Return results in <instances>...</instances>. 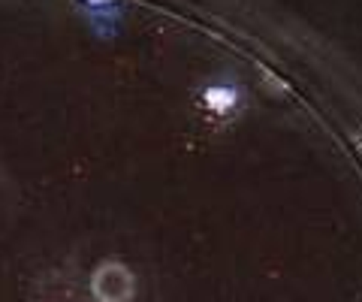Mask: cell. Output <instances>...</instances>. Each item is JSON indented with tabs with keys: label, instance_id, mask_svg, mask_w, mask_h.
Instances as JSON below:
<instances>
[{
	"label": "cell",
	"instance_id": "cell-2",
	"mask_svg": "<svg viewBox=\"0 0 362 302\" xmlns=\"http://www.w3.org/2000/svg\"><path fill=\"white\" fill-rule=\"evenodd\" d=\"M206 103L214 109V112H226L233 106V94L226 88H209L206 91Z\"/></svg>",
	"mask_w": 362,
	"mask_h": 302
},
{
	"label": "cell",
	"instance_id": "cell-1",
	"mask_svg": "<svg viewBox=\"0 0 362 302\" xmlns=\"http://www.w3.org/2000/svg\"><path fill=\"white\" fill-rule=\"evenodd\" d=\"M90 302H136L139 296V278L124 260L106 257L88 275Z\"/></svg>",
	"mask_w": 362,
	"mask_h": 302
}]
</instances>
